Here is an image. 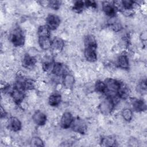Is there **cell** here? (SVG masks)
Listing matches in <instances>:
<instances>
[{"instance_id": "cell-1", "label": "cell", "mask_w": 147, "mask_h": 147, "mask_svg": "<svg viewBox=\"0 0 147 147\" xmlns=\"http://www.w3.org/2000/svg\"><path fill=\"white\" fill-rule=\"evenodd\" d=\"M9 40L15 47L23 46L25 42V36L23 30L19 26L14 28L10 33Z\"/></svg>"}, {"instance_id": "cell-2", "label": "cell", "mask_w": 147, "mask_h": 147, "mask_svg": "<svg viewBox=\"0 0 147 147\" xmlns=\"http://www.w3.org/2000/svg\"><path fill=\"white\" fill-rule=\"evenodd\" d=\"M115 104L113 100L107 96L103 99L99 105V109L100 113L104 115H107L111 113L114 109Z\"/></svg>"}, {"instance_id": "cell-3", "label": "cell", "mask_w": 147, "mask_h": 147, "mask_svg": "<svg viewBox=\"0 0 147 147\" xmlns=\"http://www.w3.org/2000/svg\"><path fill=\"white\" fill-rule=\"evenodd\" d=\"M71 127L74 131L82 134H85L87 129L86 122L82 118L79 117L74 119Z\"/></svg>"}, {"instance_id": "cell-4", "label": "cell", "mask_w": 147, "mask_h": 147, "mask_svg": "<svg viewBox=\"0 0 147 147\" xmlns=\"http://www.w3.org/2000/svg\"><path fill=\"white\" fill-rule=\"evenodd\" d=\"M46 25L51 30H56L60 24V17L54 14H49L46 18Z\"/></svg>"}, {"instance_id": "cell-5", "label": "cell", "mask_w": 147, "mask_h": 147, "mask_svg": "<svg viewBox=\"0 0 147 147\" xmlns=\"http://www.w3.org/2000/svg\"><path fill=\"white\" fill-rule=\"evenodd\" d=\"M64 47L63 40L60 37H55L52 40L51 49L54 55L59 54L62 51Z\"/></svg>"}, {"instance_id": "cell-6", "label": "cell", "mask_w": 147, "mask_h": 147, "mask_svg": "<svg viewBox=\"0 0 147 147\" xmlns=\"http://www.w3.org/2000/svg\"><path fill=\"white\" fill-rule=\"evenodd\" d=\"M104 82L106 84V91L117 93L121 82H119V80L114 78H106Z\"/></svg>"}, {"instance_id": "cell-7", "label": "cell", "mask_w": 147, "mask_h": 147, "mask_svg": "<svg viewBox=\"0 0 147 147\" xmlns=\"http://www.w3.org/2000/svg\"><path fill=\"white\" fill-rule=\"evenodd\" d=\"M12 100L17 105H20L24 100L25 94L24 91L19 90L14 87L10 94Z\"/></svg>"}, {"instance_id": "cell-8", "label": "cell", "mask_w": 147, "mask_h": 147, "mask_svg": "<svg viewBox=\"0 0 147 147\" xmlns=\"http://www.w3.org/2000/svg\"><path fill=\"white\" fill-rule=\"evenodd\" d=\"M74 118L72 114L69 112H64L60 118V126L63 129H68L71 127Z\"/></svg>"}, {"instance_id": "cell-9", "label": "cell", "mask_w": 147, "mask_h": 147, "mask_svg": "<svg viewBox=\"0 0 147 147\" xmlns=\"http://www.w3.org/2000/svg\"><path fill=\"white\" fill-rule=\"evenodd\" d=\"M33 122L38 126H44L47 122V115L41 110H36L32 115Z\"/></svg>"}, {"instance_id": "cell-10", "label": "cell", "mask_w": 147, "mask_h": 147, "mask_svg": "<svg viewBox=\"0 0 147 147\" xmlns=\"http://www.w3.org/2000/svg\"><path fill=\"white\" fill-rule=\"evenodd\" d=\"M102 8L103 13L108 17L111 18L115 17L117 9L112 3L109 1H104L102 3Z\"/></svg>"}, {"instance_id": "cell-11", "label": "cell", "mask_w": 147, "mask_h": 147, "mask_svg": "<svg viewBox=\"0 0 147 147\" xmlns=\"http://www.w3.org/2000/svg\"><path fill=\"white\" fill-rule=\"evenodd\" d=\"M130 93L131 91L129 86L123 82H121L117 92L118 97L122 99H126L129 97Z\"/></svg>"}, {"instance_id": "cell-12", "label": "cell", "mask_w": 147, "mask_h": 147, "mask_svg": "<svg viewBox=\"0 0 147 147\" xmlns=\"http://www.w3.org/2000/svg\"><path fill=\"white\" fill-rule=\"evenodd\" d=\"M133 109L137 112H143L146 110V106L144 100L141 99L133 98L131 101Z\"/></svg>"}, {"instance_id": "cell-13", "label": "cell", "mask_w": 147, "mask_h": 147, "mask_svg": "<svg viewBox=\"0 0 147 147\" xmlns=\"http://www.w3.org/2000/svg\"><path fill=\"white\" fill-rule=\"evenodd\" d=\"M75 78L69 72H66L63 75L62 83L63 86L68 90L71 89L75 84Z\"/></svg>"}, {"instance_id": "cell-14", "label": "cell", "mask_w": 147, "mask_h": 147, "mask_svg": "<svg viewBox=\"0 0 147 147\" xmlns=\"http://www.w3.org/2000/svg\"><path fill=\"white\" fill-rule=\"evenodd\" d=\"M8 127L13 131L17 132L22 128V123L16 117H11L8 121Z\"/></svg>"}, {"instance_id": "cell-15", "label": "cell", "mask_w": 147, "mask_h": 147, "mask_svg": "<svg viewBox=\"0 0 147 147\" xmlns=\"http://www.w3.org/2000/svg\"><path fill=\"white\" fill-rule=\"evenodd\" d=\"M84 56L86 60L90 63H94L97 60V54L94 48H85Z\"/></svg>"}, {"instance_id": "cell-16", "label": "cell", "mask_w": 147, "mask_h": 147, "mask_svg": "<svg viewBox=\"0 0 147 147\" xmlns=\"http://www.w3.org/2000/svg\"><path fill=\"white\" fill-rule=\"evenodd\" d=\"M83 42L85 48H92L96 49L97 47V41L95 37L91 34H87L84 36Z\"/></svg>"}, {"instance_id": "cell-17", "label": "cell", "mask_w": 147, "mask_h": 147, "mask_svg": "<svg viewBox=\"0 0 147 147\" xmlns=\"http://www.w3.org/2000/svg\"><path fill=\"white\" fill-rule=\"evenodd\" d=\"M66 69L67 68L64 64L60 62H56L53 63L52 73L57 76H60L61 75L63 76L64 74L67 72Z\"/></svg>"}, {"instance_id": "cell-18", "label": "cell", "mask_w": 147, "mask_h": 147, "mask_svg": "<svg viewBox=\"0 0 147 147\" xmlns=\"http://www.w3.org/2000/svg\"><path fill=\"white\" fill-rule=\"evenodd\" d=\"M118 66L123 69L129 68V60L128 56L126 54H121L117 58Z\"/></svg>"}, {"instance_id": "cell-19", "label": "cell", "mask_w": 147, "mask_h": 147, "mask_svg": "<svg viewBox=\"0 0 147 147\" xmlns=\"http://www.w3.org/2000/svg\"><path fill=\"white\" fill-rule=\"evenodd\" d=\"M52 40L50 37H38V43L40 48L44 51L51 49Z\"/></svg>"}, {"instance_id": "cell-20", "label": "cell", "mask_w": 147, "mask_h": 147, "mask_svg": "<svg viewBox=\"0 0 147 147\" xmlns=\"http://www.w3.org/2000/svg\"><path fill=\"white\" fill-rule=\"evenodd\" d=\"M62 100L61 95L58 92L52 94L48 98V104L52 107L59 106Z\"/></svg>"}, {"instance_id": "cell-21", "label": "cell", "mask_w": 147, "mask_h": 147, "mask_svg": "<svg viewBox=\"0 0 147 147\" xmlns=\"http://www.w3.org/2000/svg\"><path fill=\"white\" fill-rule=\"evenodd\" d=\"M37 60L35 57L32 56L28 53H25L22 58V65L25 68H29L33 67L36 64Z\"/></svg>"}, {"instance_id": "cell-22", "label": "cell", "mask_w": 147, "mask_h": 147, "mask_svg": "<svg viewBox=\"0 0 147 147\" xmlns=\"http://www.w3.org/2000/svg\"><path fill=\"white\" fill-rule=\"evenodd\" d=\"M116 143L115 139L111 136H105L103 137L100 141L101 145L104 146H114L116 145Z\"/></svg>"}, {"instance_id": "cell-23", "label": "cell", "mask_w": 147, "mask_h": 147, "mask_svg": "<svg viewBox=\"0 0 147 147\" xmlns=\"http://www.w3.org/2000/svg\"><path fill=\"white\" fill-rule=\"evenodd\" d=\"M37 33L38 37H50L51 30L46 25H42L38 26Z\"/></svg>"}, {"instance_id": "cell-24", "label": "cell", "mask_w": 147, "mask_h": 147, "mask_svg": "<svg viewBox=\"0 0 147 147\" xmlns=\"http://www.w3.org/2000/svg\"><path fill=\"white\" fill-rule=\"evenodd\" d=\"M94 90L96 92L105 93L106 91V87L104 82L98 80L94 84Z\"/></svg>"}, {"instance_id": "cell-25", "label": "cell", "mask_w": 147, "mask_h": 147, "mask_svg": "<svg viewBox=\"0 0 147 147\" xmlns=\"http://www.w3.org/2000/svg\"><path fill=\"white\" fill-rule=\"evenodd\" d=\"M121 116L125 121L130 122L133 119V113L131 109L129 108H124L121 111Z\"/></svg>"}, {"instance_id": "cell-26", "label": "cell", "mask_w": 147, "mask_h": 147, "mask_svg": "<svg viewBox=\"0 0 147 147\" xmlns=\"http://www.w3.org/2000/svg\"><path fill=\"white\" fill-rule=\"evenodd\" d=\"M85 7L84 2L82 1H78L74 2L72 9L74 11L77 13H80L84 10Z\"/></svg>"}, {"instance_id": "cell-27", "label": "cell", "mask_w": 147, "mask_h": 147, "mask_svg": "<svg viewBox=\"0 0 147 147\" xmlns=\"http://www.w3.org/2000/svg\"><path fill=\"white\" fill-rule=\"evenodd\" d=\"M30 144L32 146H44V142L41 138L38 137H32L30 141Z\"/></svg>"}, {"instance_id": "cell-28", "label": "cell", "mask_w": 147, "mask_h": 147, "mask_svg": "<svg viewBox=\"0 0 147 147\" xmlns=\"http://www.w3.org/2000/svg\"><path fill=\"white\" fill-rule=\"evenodd\" d=\"M60 1H49V7L53 10H58L61 5Z\"/></svg>"}, {"instance_id": "cell-29", "label": "cell", "mask_w": 147, "mask_h": 147, "mask_svg": "<svg viewBox=\"0 0 147 147\" xmlns=\"http://www.w3.org/2000/svg\"><path fill=\"white\" fill-rule=\"evenodd\" d=\"M140 38L141 39V41H146V38H147V34H146V31H144L141 33V34L140 36Z\"/></svg>"}, {"instance_id": "cell-30", "label": "cell", "mask_w": 147, "mask_h": 147, "mask_svg": "<svg viewBox=\"0 0 147 147\" xmlns=\"http://www.w3.org/2000/svg\"><path fill=\"white\" fill-rule=\"evenodd\" d=\"M6 112L5 110V109L2 107V106H1V118H3V117H5L6 116Z\"/></svg>"}]
</instances>
